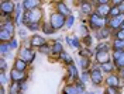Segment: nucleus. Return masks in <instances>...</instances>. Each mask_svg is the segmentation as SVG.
I'll return each mask as SVG.
<instances>
[{
	"label": "nucleus",
	"instance_id": "f257e3e1",
	"mask_svg": "<svg viewBox=\"0 0 124 94\" xmlns=\"http://www.w3.org/2000/svg\"><path fill=\"white\" fill-rule=\"evenodd\" d=\"M41 17H42L41 8H35V10H31V11H25L23 21L25 24H38Z\"/></svg>",
	"mask_w": 124,
	"mask_h": 94
},
{
	"label": "nucleus",
	"instance_id": "f03ea898",
	"mask_svg": "<svg viewBox=\"0 0 124 94\" xmlns=\"http://www.w3.org/2000/svg\"><path fill=\"white\" fill-rule=\"evenodd\" d=\"M51 25L54 30H59L65 25V16H62L59 13H54L51 16Z\"/></svg>",
	"mask_w": 124,
	"mask_h": 94
},
{
	"label": "nucleus",
	"instance_id": "7ed1b4c3",
	"mask_svg": "<svg viewBox=\"0 0 124 94\" xmlns=\"http://www.w3.org/2000/svg\"><path fill=\"white\" fill-rule=\"evenodd\" d=\"M89 23H90V25H92L93 28H96V30H101L103 25L106 24V21L103 20V17H100L99 14H96V13H93V14H90V20H89Z\"/></svg>",
	"mask_w": 124,
	"mask_h": 94
},
{
	"label": "nucleus",
	"instance_id": "20e7f679",
	"mask_svg": "<svg viewBox=\"0 0 124 94\" xmlns=\"http://www.w3.org/2000/svg\"><path fill=\"white\" fill-rule=\"evenodd\" d=\"M0 10H1V14H3V16L11 14V13L14 11V3H13V1L1 0V1H0Z\"/></svg>",
	"mask_w": 124,
	"mask_h": 94
},
{
	"label": "nucleus",
	"instance_id": "39448f33",
	"mask_svg": "<svg viewBox=\"0 0 124 94\" xmlns=\"http://www.w3.org/2000/svg\"><path fill=\"white\" fill-rule=\"evenodd\" d=\"M10 77H11V80H13L14 83H21V81H24V80H25L27 74H25L24 72H20V70H16V69H13V70L10 72Z\"/></svg>",
	"mask_w": 124,
	"mask_h": 94
},
{
	"label": "nucleus",
	"instance_id": "423d86ee",
	"mask_svg": "<svg viewBox=\"0 0 124 94\" xmlns=\"http://www.w3.org/2000/svg\"><path fill=\"white\" fill-rule=\"evenodd\" d=\"M34 58H35V54L31 51V49H21V54H20V59L21 60H24V62H27V63H30L34 60Z\"/></svg>",
	"mask_w": 124,
	"mask_h": 94
},
{
	"label": "nucleus",
	"instance_id": "0eeeda50",
	"mask_svg": "<svg viewBox=\"0 0 124 94\" xmlns=\"http://www.w3.org/2000/svg\"><path fill=\"white\" fill-rule=\"evenodd\" d=\"M90 79H92V81H93V84H94V86H99V84L101 83L103 77H101V72L97 69V66H94V67H93L92 73H90Z\"/></svg>",
	"mask_w": 124,
	"mask_h": 94
},
{
	"label": "nucleus",
	"instance_id": "6e6552de",
	"mask_svg": "<svg viewBox=\"0 0 124 94\" xmlns=\"http://www.w3.org/2000/svg\"><path fill=\"white\" fill-rule=\"evenodd\" d=\"M123 24H124V13L120 14V16L114 17V18H111L110 23H108V25H110V28H118V27L123 25Z\"/></svg>",
	"mask_w": 124,
	"mask_h": 94
},
{
	"label": "nucleus",
	"instance_id": "1a4fd4ad",
	"mask_svg": "<svg viewBox=\"0 0 124 94\" xmlns=\"http://www.w3.org/2000/svg\"><path fill=\"white\" fill-rule=\"evenodd\" d=\"M114 65L118 67H124V51H116L114 52Z\"/></svg>",
	"mask_w": 124,
	"mask_h": 94
},
{
	"label": "nucleus",
	"instance_id": "9d476101",
	"mask_svg": "<svg viewBox=\"0 0 124 94\" xmlns=\"http://www.w3.org/2000/svg\"><path fill=\"white\" fill-rule=\"evenodd\" d=\"M38 6H39L38 0H25V1H23V7L25 8V11L35 10V8H38Z\"/></svg>",
	"mask_w": 124,
	"mask_h": 94
},
{
	"label": "nucleus",
	"instance_id": "9b49d317",
	"mask_svg": "<svg viewBox=\"0 0 124 94\" xmlns=\"http://www.w3.org/2000/svg\"><path fill=\"white\" fill-rule=\"evenodd\" d=\"M97 11H96V14H99L100 17L103 16H110V10L111 8L108 7V4H99V7L96 8Z\"/></svg>",
	"mask_w": 124,
	"mask_h": 94
},
{
	"label": "nucleus",
	"instance_id": "f8f14e48",
	"mask_svg": "<svg viewBox=\"0 0 124 94\" xmlns=\"http://www.w3.org/2000/svg\"><path fill=\"white\" fill-rule=\"evenodd\" d=\"M31 45L32 47H44L45 45V41H44V38L42 37H39V35H34L32 38H31Z\"/></svg>",
	"mask_w": 124,
	"mask_h": 94
},
{
	"label": "nucleus",
	"instance_id": "ddd939ff",
	"mask_svg": "<svg viewBox=\"0 0 124 94\" xmlns=\"http://www.w3.org/2000/svg\"><path fill=\"white\" fill-rule=\"evenodd\" d=\"M97 60L103 65V63H107L108 59H110V54H108V51H103V52H97Z\"/></svg>",
	"mask_w": 124,
	"mask_h": 94
},
{
	"label": "nucleus",
	"instance_id": "4468645a",
	"mask_svg": "<svg viewBox=\"0 0 124 94\" xmlns=\"http://www.w3.org/2000/svg\"><path fill=\"white\" fill-rule=\"evenodd\" d=\"M56 7H58V13L62 14V16H68V14L70 13V10L68 8V6H66L65 3H58Z\"/></svg>",
	"mask_w": 124,
	"mask_h": 94
},
{
	"label": "nucleus",
	"instance_id": "2eb2a0df",
	"mask_svg": "<svg viewBox=\"0 0 124 94\" xmlns=\"http://www.w3.org/2000/svg\"><path fill=\"white\" fill-rule=\"evenodd\" d=\"M108 35H110V28H107V27H104V28H101L100 31L96 32L97 39H104V38H107Z\"/></svg>",
	"mask_w": 124,
	"mask_h": 94
},
{
	"label": "nucleus",
	"instance_id": "dca6fc26",
	"mask_svg": "<svg viewBox=\"0 0 124 94\" xmlns=\"http://www.w3.org/2000/svg\"><path fill=\"white\" fill-rule=\"evenodd\" d=\"M107 84L108 87H118V77L117 76H114V74H110L107 77Z\"/></svg>",
	"mask_w": 124,
	"mask_h": 94
},
{
	"label": "nucleus",
	"instance_id": "f3484780",
	"mask_svg": "<svg viewBox=\"0 0 124 94\" xmlns=\"http://www.w3.org/2000/svg\"><path fill=\"white\" fill-rule=\"evenodd\" d=\"M1 30H4V31H7L8 34H11V35H13V32H14V24L8 20V21H6V23L1 25Z\"/></svg>",
	"mask_w": 124,
	"mask_h": 94
},
{
	"label": "nucleus",
	"instance_id": "a211bd4d",
	"mask_svg": "<svg viewBox=\"0 0 124 94\" xmlns=\"http://www.w3.org/2000/svg\"><path fill=\"white\" fill-rule=\"evenodd\" d=\"M25 67H27V62H24L21 59H17L14 63V69L16 70H20V72H24L25 70Z\"/></svg>",
	"mask_w": 124,
	"mask_h": 94
},
{
	"label": "nucleus",
	"instance_id": "6ab92c4d",
	"mask_svg": "<svg viewBox=\"0 0 124 94\" xmlns=\"http://www.w3.org/2000/svg\"><path fill=\"white\" fill-rule=\"evenodd\" d=\"M0 39H1V44H6V41L11 39V34H8L4 30H0Z\"/></svg>",
	"mask_w": 124,
	"mask_h": 94
},
{
	"label": "nucleus",
	"instance_id": "aec40b11",
	"mask_svg": "<svg viewBox=\"0 0 124 94\" xmlns=\"http://www.w3.org/2000/svg\"><path fill=\"white\" fill-rule=\"evenodd\" d=\"M65 91H66V94H80L82 93L78 88V86H66L65 87Z\"/></svg>",
	"mask_w": 124,
	"mask_h": 94
},
{
	"label": "nucleus",
	"instance_id": "412c9836",
	"mask_svg": "<svg viewBox=\"0 0 124 94\" xmlns=\"http://www.w3.org/2000/svg\"><path fill=\"white\" fill-rule=\"evenodd\" d=\"M80 8H82V11H83L85 14H89V13L92 11V6H90V3H87V1H82V3H80Z\"/></svg>",
	"mask_w": 124,
	"mask_h": 94
},
{
	"label": "nucleus",
	"instance_id": "4be33fe9",
	"mask_svg": "<svg viewBox=\"0 0 124 94\" xmlns=\"http://www.w3.org/2000/svg\"><path fill=\"white\" fill-rule=\"evenodd\" d=\"M52 52L54 54H58V55H62L63 52H62V45H61V42L59 41H56L54 44V47H52Z\"/></svg>",
	"mask_w": 124,
	"mask_h": 94
},
{
	"label": "nucleus",
	"instance_id": "5701e85b",
	"mask_svg": "<svg viewBox=\"0 0 124 94\" xmlns=\"http://www.w3.org/2000/svg\"><path fill=\"white\" fill-rule=\"evenodd\" d=\"M68 70H69L70 77L78 79V69L75 67V65H69V66H68Z\"/></svg>",
	"mask_w": 124,
	"mask_h": 94
},
{
	"label": "nucleus",
	"instance_id": "b1692460",
	"mask_svg": "<svg viewBox=\"0 0 124 94\" xmlns=\"http://www.w3.org/2000/svg\"><path fill=\"white\" fill-rule=\"evenodd\" d=\"M101 69H103L104 72H108V73H110V72L114 70V65H113V63H110V62L103 63V65H101Z\"/></svg>",
	"mask_w": 124,
	"mask_h": 94
},
{
	"label": "nucleus",
	"instance_id": "393cba45",
	"mask_svg": "<svg viewBox=\"0 0 124 94\" xmlns=\"http://www.w3.org/2000/svg\"><path fill=\"white\" fill-rule=\"evenodd\" d=\"M120 14H121V10H120V7H111V10H110V16H111V18L120 16Z\"/></svg>",
	"mask_w": 124,
	"mask_h": 94
},
{
	"label": "nucleus",
	"instance_id": "a878e982",
	"mask_svg": "<svg viewBox=\"0 0 124 94\" xmlns=\"http://www.w3.org/2000/svg\"><path fill=\"white\" fill-rule=\"evenodd\" d=\"M66 41L69 42V44L72 45V47L79 48V39H78L76 37H73V38H69V37H68V38H66Z\"/></svg>",
	"mask_w": 124,
	"mask_h": 94
},
{
	"label": "nucleus",
	"instance_id": "bb28decb",
	"mask_svg": "<svg viewBox=\"0 0 124 94\" xmlns=\"http://www.w3.org/2000/svg\"><path fill=\"white\" fill-rule=\"evenodd\" d=\"M90 65V60H89V58H82L80 59V66H82V69H87V66Z\"/></svg>",
	"mask_w": 124,
	"mask_h": 94
},
{
	"label": "nucleus",
	"instance_id": "cd10ccee",
	"mask_svg": "<svg viewBox=\"0 0 124 94\" xmlns=\"http://www.w3.org/2000/svg\"><path fill=\"white\" fill-rule=\"evenodd\" d=\"M18 91H21V87L18 83H13L11 84V94H17Z\"/></svg>",
	"mask_w": 124,
	"mask_h": 94
},
{
	"label": "nucleus",
	"instance_id": "c85d7f7f",
	"mask_svg": "<svg viewBox=\"0 0 124 94\" xmlns=\"http://www.w3.org/2000/svg\"><path fill=\"white\" fill-rule=\"evenodd\" d=\"M0 51H1V55H6L8 51H10V45H7V44H1V45H0Z\"/></svg>",
	"mask_w": 124,
	"mask_h": 94
},
{
	"label": "nucleus",
	"instance_id": "c756f323",
	"mask_svg": "<svg viewBox=\"0 0 124 94\" xmlns=\"http://www.w3.org/2000/svg\"><path fill=\"white\" fill-rule=\"evenodd\" d=\"M42 28H44L45 34H52V32L55 31L54 28H52V25H51V24H44V27H42Z\"/></svg>",
	"mask_w": 124,
	"mask_h": 94
},
{
	"label": "nucleus",
	"instance_id": "7c9ffc66",
	"mask_svg": "<svg viewBox=\"0 0 124 94\" xmlns=\"http://www.w3.org/2000/svg\"><path fill=\"white\" fill-rule=\"evenodd\" d=\"M90 55H92L90 49H82V51H80V56H82V58H90Z\"/></svg>",
	"mask_w": 124,
	"mask_h": 94
},
{
	"label": "nucleus",
	"instance_id": "2f4dec72",
	"mask_svg": "<svg viewBox=\"0 0 124 94\" xmlns=\"http://www.w3.org/2000/svg\"><path fill=\"white\" fill-rule=\"evenodd\" d=\"M39 52H41V54H49V52H51V49H49V47H48V45H44V47H41L39 48Z\"/></svg>",
	"mask_w": 124,
	"mask_h": 94
},
{
	"label": "nucleus",
	"instance_id": "473e14b6",
	"mask_svg": "<svg viewBox=\"0 0 124 94\" xmlns=\"http://www.w3.org/2000/svg\"><path fill=\"white\" fill-rule=\"evenodd\" d=\"M61 56H62V59H63L65 62H68L69 65H73V63H72V59H70V56L68 55V54H62Z\"/></svg>",
	"mask_w": 124,
	"mask_h": 94
},
{
	"label": "nucleus",
	"instance_id": "72a5a7b5",
	"mask_svg": "<svg viewBox=\"0 0 124 94\" xmlns=\"http://www.w3.org/2000/svg\"><path fill=\"white\" fill-rule=\"evenodd\" d=\"M117 38L121 39V41H124V28H121L120 31L117 32Z\"/></svg>",
	"mask_w": 124,
	"mask_h": 94
},
{
	"label": "nucleus",
	"instance_id": "f704fd0d",
	"mask_svg": "<svg viewBox=\"0 0 124 94\" xmlns=\"http://www.w3.org/2000/svg\"><path fill=\"white\" fill-rule=\"evenodd\" d=\"M89 77H90V76H89V73H87V72H83V74H82V81L86 83V81L89 80Z\"/></svg>",
	"mask_w": 124,
	"mask_h": 94
},
{
	"label": "nucleus",
	"instance_id": "c9c22d12",
	"mask_svg": "<svg viewBox=\"0 0 124 94\" xmlns=\"http://www.w3.org/2000/svg\"><path fill=\"white\" fill-rule=\"evenodd\" d=\"M73 20H75V18H73L72 16L68 18V21H66V28H70V27H72V24H73Z\"/></svg>",
	"mask_w": 124,
	"mask_h": 94
},
{
	"label": "nucleus",
	"instance_id": "e433bc0d",
	"mask_svg": "<svg viewBox=\"0 0 124 94\" xmlns=\"http://www.w3.org/2000/svg\"><path fill=\"white\" fill-rule=\"evenodd\" d=\"M83 42H85V45H87V47H90V44H92V38L86 35V37H85V39H83Z\"/></svg>",
	"mask_w": 124,
	"mask_h": 94
},
{
	"label": "nucleus",
	"instance_id": "4c0bfd02",
	"mask_svg": "<svg viewBox=\"0 0 124 94\" xmlns=\"http://www.w3.org/2000/svg\"><path fill=\"white\" fill-rule=\"evenodd\" d=\"M0 67H1V73H3V72H4V69H6V60H4L3 58L0 59Z\"/></svg>",
	"mask_w": 124,
	"mask_h": 94
},
{
	"label": "nucleus",
	"instance_id": "58836bf2",
	"mask_svg": "<svg viewBox=\"0 0 124 94\" xmlns=\"http://www.w3.org/2000/svg\"><path fill=\"white\" fill-rule=\"evenodd\" d=\"M107 94H118V93H117V90L114 88V87H108L107 88Z\"/></svg>",
	"mask_w": 124,
	"mask_h": 94
},
{
	"label": "nucleus",
	"instance_id": "ea45409f",
	"mask_svg": "<svg viewBox=\"0 0 124 94\" xmlns=\"http://www.w3.org/2000/svg\"><path fill=\"white\" fill-rule=\"evenodd\" d=\"M8 45H10L11 49H16V48H17V41H16V39H11V44H8Z\"/></svg>",
	"mask_w": 124,
	"mask_h": 94
},
{
	"label": "nucleus",
	"instance_id": "a19ab883",
	"mask_svg": "<svg viewBox=\"0 0 124 94\" xmlns=\"http://www.w3.org/2000/svg\"><path fill=\"white\" fill-rule=\"evenodd\" d=\"M27 27H28L30 30H37V28H38V24H27Z\"/></svg>",
	"mask_w": 124,
	"mask_h": 94
},
{
	"label": "nucleus",
	"instance_id": "79ce46f5",
	"mask_svg": "<svg viewBox=\"0 0 124 94\" xmlns=\"http://www.w3.org/2000/svg\"><path fill=\"white\" fill-rule=\"evenodd\" d=\"M76 86H78V88H79V90H80V91H82V93H83V91H85V87H83V84H82V81H79V83H78Z\"/></svg>",
	"mask_w": 124,
	"mask_h": 94
},
{
	"label": "nucleus",
	"instance_id": "37998d69",
	"mask_svg": "<svg viewBox=\"0 0 124 94\" xmlns=\"http://www.w3.org/2000/svg\"><path fill=\"white\" fill-rule=\"evenodd\" d=\"M6 81H7V79H6V74H4V73H1V83L4 84Z\"/></svg>",
	"mask_w": 124,
	"mask_h": 94
},
{
	"label": "nucleus",
	"instance_id": "c03bdc74",
	"mask_svg": "<svg viewBox=\"0 0 124 94\" xmlns=\"http://www.w3.org/2000/svg\"><path fill=\"white\" fill-rule=\"evenodd\" d=\"M120 76H121V77H124V67L121 69V72H120Z\"/></svg>",
	"mask_w": 124,
	"mask_h": 94
},
{
	"label": "nucleus",
	"instance_id": "a18cd8bd",
	"mask_svg": "<svg viewBox=\"0 0 124 94\" xmlns=\"http://www.w3.org/2000/svg\"><path fill=\"white\" fill-rule=\"evenodd\" d=\"M120 10H121V11H124V1H123V4L120 6Z\"/></svg>",
	"mask_w": 124,
	"mask_h": 94
},
{
	"label": "nucleus",
	"instance_id": "49530a36",
	"mask_svg": "<svg viewBox=\"0 0 124 94\" xmlns=\"http://www.w3.org/2000/svg\"><path fill=\"white\" fill-rule=\"evenodd\" d=\"M0 94H4V88H3V87L0 88Z\"/></svg>",
	"mask_w": 124,
	"mask_h": 94
},
{
	"label": "nucleus",
	"instance_id": "de8ad7c7",
	"mask_svg": "<svg viewBox=\"0 0 124 94\" xmlns=\"http://www.w3.org/2000/svg\"><path fill=\"white\" fill-rule=\"evenodd\" d=\"M90 94H92V93H90Z\"/></svg>",
	"mask_w": 124,
	"mask_h": 94
}]
</instances>
